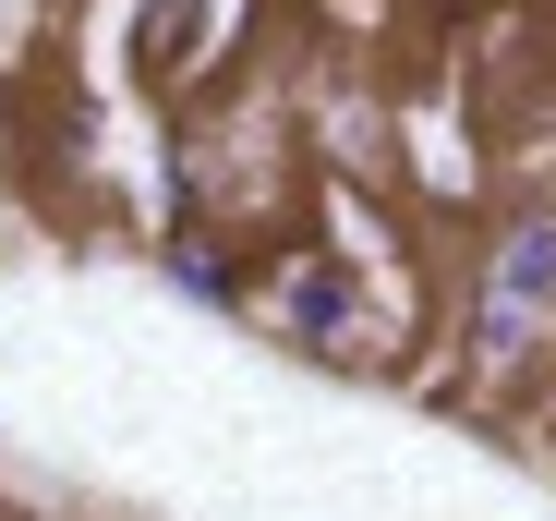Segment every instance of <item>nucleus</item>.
<instances>
[{"label": "nucleus", "instance_id": "obj_1", "mask_svg": "<svg viewBox=\"0 0 556 521\" xmlns=\"http://www.w3.org/2000/svg\"><path fill=\"white\" fill-rule=\"evenodd\" d=\"M544 352H556V195H520V207H496L472 291H459V376L520 388Z\"/></svg>", "mask_w": 556, "mask_h": 521}, {"label": "nucleus", "instance_id": "obj_2", "mask_svg": "<svg viewBox=\"0 0 556 521\" xmlns=\"http://www.w3.org/2000/svg\"><path fill=\"white\" fill-rule=\"evenodd\" d=\"M388 280L363 268L351 243H278L266 268H254V327L278 339V352H303V364H400V339H388Z\"/></svg>", "mask_w": 556, "mask_h": 521}, {"label": "nucleus", "instance_id": "obj_3", "mask_svg": "<svg viewBox=\"0 0 556 521\" xmlns=\"http://www.w3.org/2000/svg\"><path fill=\"white\" fill-rule=\"evenodd\" d=\"M157 280H169L181 303H206V315H242V303H254V243L218 231V219H169V231H157Z\"/></svg>", "mask_w": 556, "mask_h": 521}, {"label": "nucleus", "instance_id": "obj_4", "mask_svg": "<svg viewBox=\"0 0 556 521\" xmlns=\"http://www.w3.org/2000/svg\"><path fill=\"white\" fill-rule=\"evenodd\" d=\"M206 61H218V0H146L134 13V85L146 98H194Z\"/></svg>", "mask_w": 556, "mask_h": 521}, {"label": "nucleus", "instance_id": "obj_5", "mask_svg": "<svg viewBox=\"0 0 556 521\" xmlns=\"http://www.w3.org/2000/svg\"><path fill=\"white\" fill-rule=\"evenodd\" d=\"M37 25H85V0H37Z\"/></svg>", "mask_w": 556, "mask_h": 521}]
</instances>
